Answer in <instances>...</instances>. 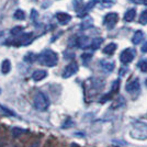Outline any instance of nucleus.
<instances>
[{
    "mask_svg": "<svg viewBox=\"0 0 147 147\" xmlns=\"http://www.w3.org/2000/svg\"><path fill=\"white\" fill-rule=\"evenodd\" d=\"M77 71H78V65H77V63L71 61L70 64H68L67 66L64 68V71H63V78H69V77L74 76Z\"/></svg>",
    "mask_w": 147,
    "mask_h": 147,
    "instance_id": "5",
    "label": "nucleus"
},
{
    "mask_svg": "<svg viewBox=\"0 0 147 147\" xmlns=\"http://www.w3.org/2000/svg\"><path fill=\"white\" fill-rule=\"evenodd\" d=\"M100 65H101L102 69H103L104 71H107V73H111L114 69V63L113 61H100Z\"/></svg>",
    "mask_w": 147,
    "mask_h": 147,
    "instance_id": "11",
    "label": "nucleus"
},
{
    "mask_svg": "<svg viewBox=\"0 0 147 147\" xmlns=\"http://www.w3.org/2000/svg\"><path fill=\"white\" fill-rule=\"evenodd\" d=\"M138 21H140L141 24H147V10H144V11L141 13Z\"/></svg>",
    "mask_w": 147,
    "mask_h": 147,
    "instance_id": "20",
    "label": "nucleus"
},
{
    "mask_svg": "<svg viewBox=\"0 0 147 147\" xmlns=\"http://www.w3.org/2000/svg\"><path fill=\"white\" fill-rule=\"evenodd\" d=\"M13 17L17 19V20H24L25 19V13L23 10H21V9H18L14 14H13Z\"/></svg>",
    "mask_w": 147,
    "mask_h": 147,
    "instance_id": "18",
    "label": "nucleus"
},
{
    "mask_svg": "<svg viewBox=\"0 0 147 147\" xmlns=\"http://www.w3.org/2000/svg\"><path fill=\"white\" fill-rule=\"evenodd\" d=\"M0 110H1V112H2L3 114H6L8 117H16V113H14L12 110L8 109L7 107H3V105H1V104H0Z\"/></svg>",
    "mask_w": 147,
    "mask_h": 147,
    "instance_id": "17",
    "label": "nucleus"
},
{
    "mask_svg": "<svg viewBox=\"0 0 147 147\" xmlns=\"http://www.w3.org/2000/svg\"><path fill=\"white\" fill-rule=\"evenodd\" d=\"M141 88V85H140V80L138 79H134L132 81L127 82V85L125 87L126 91L129 92V93H134V92H137Z\"/></svg>",
    "mask_w": 147,
    "mask_h": 147,
    "instance_id": "6",
    "label": "nucleus"
},
{
    "mask_svg": "<svg viewBox=\"0 0 147 147\" xmlns=\"http://www.w3.org/2000/svg\"><path fill=\"white\" fill-rule=\"evenodd\" d=\"M115 51H117V44L110 43V44H108V45L103 49V53L104 54H107V55H112Z\"/></svg>",
    "mask_w": 147,
    "mask_h": 147,
    "instance_id": "14",
    "label": "nucleus"
},
{
    "mask_svg": "<svg viewBox=\"0 0 147 147\" xmlns=\"http://www.w3.org/2000/svg\"><path fill=\"white\" fill-rule=\"evenodd\" d=\"M117 20H119V16L115 12H110L104 16L103 19V24L108 28V29H113L114 25L117 24Z\"/></svg>",
    "mask_w": 147,
    "mask_h": 147,
    "instance_id": "3",
    "label": "nucleus"
},
{
    "mask_svg": "<svg viewBox=\"0 0 147 147\" xmlns=\"http://www.w3.org/2000/svg\"><path fill=\"white\" fill-rule=\"evenodd\" d=\"M12 135L14 136V137H18L19 135H21L22 133H23V129H18V127H14V129H12Z\"/></svg>",
    "mask_w": 147,
    "mask_h": 147,
    "instance_id": "24",
    "label": "nucleus"
},
{
    "mask_svg": "<svg viewBox=\"0 0 147 147\" xmlns=\"http://www.w3.org/2000/svg\"><path fill=\"white\" fill-rule=\"evenodd\" d=\"M103 42V38H101V37H96V38H93L91 41V45H90V47L92 49H98L100 47V45L102 44Z\"/></svg>",
    "mask_w": 147,
    "mask_h": 147,
    "instance_id": "16",
    "label": "nucleus"
},
{
    "mask_svg": "<svg viewBox=\"0 0 147 147\" xmlns=\"http://www.w3.org/2000/svg\"><path fill=\"white\" fill-rule=\"evenodd\" d=\"M142 52H143V53H147V42L146 43H144V45H143V46H142Z\"/></svg>",
    "mask_w": 147,
    "mask_h": 147,
    "instance_id": "28",
    "label": "nucleus"
},
{
    "mask_svg": "<svg viewBox=\"0 0 147 147\" xmlns=\"http://www.w3.org/2000/svg\"><path fill=\"white\" fill-rule=\"evenodd\" d=\"M41 65L47 66V67H54L58 63V55L52 49H46L42 52L40 55H37L36 59Z\"/></svg>",
    "mask_w": 147,
    "mask_h": 147,
    "instance_id": "1",
    "label": "nucleus"
},
{
    "mask_svg": "<svg viewBox=\"0 0 147 147\" xmlns=\"http://www.w3.org/2000/svg\"><path fill=\"white\" fill-rule=\"evenodd\" d=\"M135 17H136V10L133 9V8H131V9H129V10L125 12V14H124V20H125L126 22H132L135 19Z\"/></svg>",
    "mask_w": 147,
    "mask_h": 147,
    "instance_id": "13",
    "label": "nucleus"
},
{
    "mask_svg": "<svg viewBox=\"0 0 147 147\" xmlns=\"http://www.w3.org/2000/svg\"><path fill=\"white\" fill-rule=\"evenodd\" d=\"M31 147H38V145H37V143H34Z\"/></svg>",
    "mask_w": 147,
    "mask_h": 147,
    "instance_id": "30",
    "label": "nucleus"
},
{
    "mask_svg": "<svg viewBox=\"0 0 147 147\" xmlns=\"http://www.w3.org/2000/svg\"><path fill=\"white\" fill-rule=\"evenodd\" d=\"M92 25V20L91 19H85L84 22L81 23V29H87V28H90Z\"/></svg>",
    "mask_w": 147,
    "mask_h": 147,
    "instance_id": "22",
    "label": "nucleus"
},
{
    "mask_svg": "<svg viewBox=\"0 0 147 147\" xmlns=\"http://www.w3.org/2000/svg\"><path fill=\"white\" fill-rule=\"evenodd\" d=\"M77 45L80 49H88L91 45V40L87 36H80L77 38Z\"/></svg>",
    "mask_w": 147,
    "mask_h": 147,
    "instance_id": "8",
    "label": "nucleus"
},
{
    "mask_svg": "<svg viewBox=\"0 0 147 147\" xmlns=\"http://www.w3.org/2000/svg\"><path fill=\"white\" fill-rule=\"evenodd\" d=\"M138 68L141 69L143 73H147V59H142L140 63H138Z\"/></svg>",
    "mask_w": 147,
    "mask_h": 147,
    "instance_id": "19",
    "label": "nucleus"
},
{
    "mask_svg": "<svg viewBox=\"0 0 147 147\" xmlns=\"http://www.w3.org/2000/svg\"><path fill=\"white\" fill-rule=\"evenodd\" d=\"M23 31V28L22 26H14L12 30H11V34L12 35H14V36H18V35H20L21 34V32Z\"/></svg>",
    "mask_w": 147,
    "mask_h": 147,
    "instance_id": "21",
    "label": "nucleus"
},
{
    "mask_svg": "<svg viewBox=\"0 0 147 147\" xmlns=\"http://www.w3.org/2000/svg\"><path fill=\"white\" fill-rule=\"evenodd\" d=\"M33 102H34V107L38 111H46L49 109V103H51L49 97L44 92H41V91L35 93V96L33 98Z\"/></svg>",
    "mask_w": 147,
    "mask_h": 147,
    "instance_id": "2",
    "label": "nucleus"
},
{
    "mask_svg": "<svg viewBox=\"0 0 147 147\" xmlns=\"http://www.w3.org/2000/svg\"><path fill=\"white\" fill-rule=\"evenodd\" d=\"M96 3H97V0H91V1H89V2L87 3L86 8L84 9V11H85V10H86V11H89V10L91 9L92 7H93L94 5H96Z\"/></svg>",
    "mask_w": 147,
    "mask_h": 147,
    "instance_id": "25",
    "label": "nucleus"
},
{
    "mask_svg": "<svg viewBox=\"0 0 147 147\" xmlns=\"http://www.w3.org/2000/svg\"><path fill=\"white\" fill-rule=\"evenodd\" d=\"M132 2H134V3H138V0H131Z\"/></svg>",
    "mask_w": 147,
    "mask_h": 147,
    "instance_id": "31",
    "label": "nucleus"
},
{
    "mask_svg": "<svg viewBox=\"0 0 147 147\" xmlns=\"http://www.w3.org/2000/svg\"><path fill=\"white\" fill-rule=\"evenodd\" d=\"M56 19L61 24H67L68 22L71 20V17L65 12H58L56 13Z\"/></svg>",
    "mask_w": 147,
    "mask_h": 147,
    "instance_id": "9",
    "label": "nucleus"
},
{
    "mask_svg": "<svg viewBox=\"0 0 147 147\" xmlns=\"http://www.w3.org/2000/svg\"><path fill=\"white\" fill-rule=\"evenodd\" d=\"M47 76V71L46 70H43V69H37L34 73L32 74V79L34 81H41L43 80L45 77Z\"/></svg>",
    "mask_w": 147,
    "mask_h": 147,
    "instance_id": "10",
    "label": "nucleus"
},
{
    "mask_svg": "<svg viewBox=\"0 0 147 147\" xmlns=\"http://www.w3.org/2000/svg\"><path fill=\"white\" fill-rule=\"evenodd\" d=\"M91 57H92V54H90V53H85V54L81 55V59H82V61L85 64H88L89 61L91 59Z\"/></svg>",
    "mask_w": 147,
    "mask_h": 147,
    "instance_id": "23",
    "label": "nucleus"
},
{
    "mask_svg": "<svg viewBox=\"0 0 147 147\" xmlns=\"http://www.w3.org/2000/svg\"><path fill=\"white\" fill-rule=\"evenodd\" d=\"M143 38H144L143 31H136L134 33V35H133V37H132V43L137 45V44H140L143 41Z\"/></svg>",
    "mask_w": 147,
    "mask_h": 147,
    "instance_id": "12",
    "label": "nucleus"
},
{
    "mask_svg": "<svg viewBox=\"0 0 147 147\" xmlns=\"http://www.w3.org/2000/svg\"><path fill=\"white\" fill-rule=\"evenodd\" d=\"M33 40V33H24V34H21L20 38L18 40L19 45H29Z\"/></svg>",
    "mask_w": 147,
    "mask_h": 147,
    "instance_id": "7",
    "label": "nucleus"
},
{
    "mask_svg": "<svg viewBox=\"0 0 147 147\" xmlns=\"http://www.w3.org/2000/svg\"><path fill=\"white\" fill-rule=\"evenodd\" d=\"M11 69V63L9 59H5L1 64V73L2 74H8Z\"/></svg>",
    "mask_w": 147,
    "mask_h": 147,
    "instance_id": "15",
    "label": "nucleus"
},
{
    "mask_svg": "<svg viewBox=\"0 0 147 147\" xmlns=\"http://www.w3.org/2000/svg\"><path fill=\"white\" fill-rule=\"evenodd\" d=\"M146 85H147V80H146Z\"/></svg>",
    "mask_w": 147,
    "mask_h": 147,
    "instance_id": "32",
    "label": "nucleus"
},
{
    "mask_svg": "<svg viewBox=\"0 0 147 147\" xmlns=\"http://www.w3.org/2000/svg\"><path fill=\"white\" fill-rule=\"evenodd\" d=\"M119 86H120V81L119 80H115L114 82H113V86H112V91H117V89H119Z\"/></svg>",
    "mask_w": 147,
    "mask_h": 147,
    "instance_id": "27",
    "label": "nucleus"
},
{
    "mask_svg": "<svg viewBox=\"0 0 147 147\" xmlns=\"http://www.w3.org/2000/svg\"><path fill=\"white\" fill-rule=\"evenodd\" d=\"M35 59H37V56H35L34 54H32V53H30L29 55L25 57V61H29V63H32V61H34Z\"/></svg>",
    "mask_w": 147,
    "mask_h": 147,
    "instance_id": "26",
    "label": "nucleus"
},
{
    "mask_svg": "<svg viewBox=\"0 0 147 147\" xmlns=\"http://www.w3.org/2000/svg\"><path fill=\"white\" fill-rule=\"evenodd\" d=\"M138 3H142V5L147 6V0H138Z\"/></svg>",
    "mask_w": 147,
    "mask_h": 147,
    "instance_id": "29",
    "label": "nucleus"
},
{
    "mask_svg": "<svg viewBox=\"0 0 147 147\" xmlns=\"http://www.w3.org/2000/svg\"><path fill=\"white\" fill-rule=\"evenodd\" d=\"M135 57V52L134 49H125L122 53L120 54V61L122 64L126 65V64H129L131 61L134 59Z\"/></svg>",
    "mask_w": 147,
    "mask_h": 147,
    "instance_id": "4",
    "label": "nucleus"
}]
</instances>
